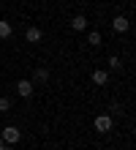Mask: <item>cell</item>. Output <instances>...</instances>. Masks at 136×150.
<instances>
[{
  "label": "cell",
  "mask_w": 136,
  "mask_h": 150,
  "mask_svg": "<svg viewBox=\"0 0 136 150\" xmlns=\"http://www.w3.org/2000/svg\"><path fill=\"white\" fill-rule=\"evenodd\" d=\"M0 112H11V101L8 98H0Z\"/></svg>",
  "instance_id": "8fae6325"
},
{
  "label": "cell",
  "mask_w": 136,
  "mask_h": 150,
  "mask_svg": "<svg viewBox=\"0 0 136 150\" xmlns=\"http://www.w3.org/2000/svg\"><path fill=\"white\" fill-rule=\"evenodd\" d=\"M19 128H16V126H6L3 128V142L6 145H16V142H19Z\"/></svg>",
  "instance_id": "6da1fadb"
},
{
  "label": "cell",
  "mask_w": 136,
  "mask_h": 150,
  "mask_svg": "<svg viewBox=\"0 0 136 150\" xmlns=\"http://www.w3.org/2000/svg\"><path fill=\"white\" fill-rule=\"evenodd\" d=\"M93 126H95V131H101V134H106V131L112 128V117H109V115H98Z\"/></svg>",
  "instance_id": "3957f363"
},
{
  "label": "cell",
  "mask_w": 136,
  "mask_h": 150,
  "mask_svg": "<svg viewBox=\"0 0 136 150\" xmlns=\"http://www.w3.org/2000/svg\"><path fill=\"white\" fill-rule=\"evenodd\" d=\"M109 66H112V68H120V57L112 55V57H109Z\"/></svg>",
  "instance_id": "7c38bea8"
},
{
  "label": "cell",
  "mask_w": 136,
  "mask_h": 150,
  "mask_svg": "<svg viewBox=\"0 0 136 150\" xmlns=\"http://www.w3.org/2000/svg\"><path fill=\"white\" fill-rule=\"evenodd\" d=\"M25 38L30 41V44H38V41H41V30H38V28H27Z\"/></svg>",
  "instance_id": "5b68a950"
},
{
  "label": "cell",
  "mask_w": 136,
  "mask_h": 150,
  "mask_svg": "<svg viewBox=\"0 0 136 150\" xmlns=\"http://www.w3.org/2000/svg\"><path fill=\"white\" fill-rule=\"evenodd\" d=\"M33 79H35V82H47V79H49V71H47V68H35Z\"/></svg>",
  "instance_id": "9c48e42d"
},
{
  "label": "cell",
  "mask_w": 136,
  "mask_h": 150,
  "mask_svg": "<svg viewBox=\"0 0 136 150\" xmlns=\"http://www.w3.org/2000/svg\"><path fill=\"white\" fill-rule=\"evenodd\" d=\"M87 41L93 44V47H101V33H98V30H93V33L87 36Z\"/></svg>",
  "instance_id": "30bf717a"
},
{
  "label": "cell",
  "mask_w": 136,
  "mask_h": 150,
  "mask_svg": "<svg viewBox=\"0 0 136 150\" xmlns=\"http://www.w3.org/2000/svg\"><path fill=\"white\" fill-rule=\"evenodd\" d=\"M0 150H11V145H6V142H3V147H0Z\"/></svg>",
  "instance_id": "4fadbf2b"
},
{
  "label": "cell",
  "mask_w": 136,
  "mask_h": 150,
  "mask_svg": "<svg viewBox=\"0 0 136 150\" xmlns=\"http://www.w3.org/2000/svg\"><path fill=\"white\" fill-rule=\"evenodd\" d=\"M16 93H19L22 98H30L33 96V82L30 79H19V82H16Z\"/></svg>",
  "instance_id": "7a4b0ae2"
},
{
  "label": "cell",
  "mask_w": 136,
  "mask_h": 150,
  "mask_svg": "<svg viewBox=\"0 0 136 150\" xmlns=\"http://www.w3.org/2000/svg\"><path fill=\"white\" fill-rule=\"evenodd\" d=\"M71 28H74V30H85L87 28V16H74V19H71Z\"/></svg>",
  "instance_id": "52a82bcc"
},
{
  "label": "cell",
  "mask_w": 136,
  "mask_h": 150,
  "mask_svg": "<svg viewBox=\"0 0 136 150\" xmlns=\"http://www.w3.org/2000/svg\"><path fill=\"white\" fill-rule=\"evenodd\" d=\"M112 28H114V33H125V30H128V19H125V16H114Z\"/></svg>",
  "instance_id": "277c9868"
},
{
  "label": "cell",
  "mask_w": 136,
  "mask_h": 150,
  "mask_svg": "<svg viewBox=\"0 0 136 150\" xmlns=\"http://www.w3.org/2000/svg\"><path fill=\"white\" fill-rule=\"evenodd\" d=\"M8 36H11V22L0 19V38H8Z\"/></svg>",
  "instance_id": "ba28073f"
},
{
  "label": "cell",
  "mask_w": 136,
  "mask_h": 150,
  "mask_svg": "<svg viewBox=\"0 0 136 150\" xmlns=\"http://www.w3.org/2000/svg\"><path fill=\"white\" fill-rule=\"evenodd\" d=\"M0 147H3V139H0Z\"/></svg>",
  "instance_id": "5bb4252c"
},
{
  "label": "cell",
  "mask_w": 136,
  "mask_h": 150,
  "mask_svg": "<svg viewBox=\"0 0 136 150\" xmlns=\"http://www.w3.org/2000/svg\"><path fill=\"white\" fill-rule=\"evenodd\" d=\"M93 82H95V85H106V82H109V74L101 71V68H95V71H93Z\"/></svg>",
  "instance_id": "8992f818"
}]
</instances>
